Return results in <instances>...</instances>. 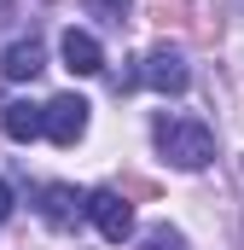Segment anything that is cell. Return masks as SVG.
<instances>
[{
	"label": "cell",
	"instance_id": "cell-3",
	"mask_svg": "<svg viewBox=\"0 0 244 250\" xmlns=\"http://www.w3.org/2000/svg\"><path fill=\"white\" fill-rule=\"evenodd\" d=\"M87 99L81 93H59L53 105H41V134L53 140V146H76L81 134H87Z\"/></svg>",
	"mask_w": 244,
	"mask_h": 250
},
{
	"label": "cell",
	"instance_id": "cell-8",
	"mask_svg": "<svg viewBox=\"0 0 244 250\" xmlns=\"http://www.w3.org/2000/svg\"><path fill=\"white\" fill-rule=\"evenodd\" d=\"M41 64H47L41 41H12V47H6V59H0V70H6L12 82H35V76H41Z\"/></svg>",
	"mask_w": 244,
	"mask_h": 250
},
{
	"label": "cell",
	"instance_id": "cell-4",
	"mask_svg": "<svg viewBox=\"0 0 244 250\" xmlns=\"http://www.w3.org/2000/svg\"><path fill=\"white\" fill-rule=\"evenodd\" d=\"M140 82L145 87H157V93H186V82H192V70L175 47H151L145 53V70H140Z\"/></svg>",
	"mask_w": 244,
	"mask_h": 250
},
{
	"label": "cell",
	"instance_id": "cell-9",
	"mask_svg": "<svg viewBox=\"0 0 244 250\" xmlns=\"http://www.w3.org/2000/svg\"><path fill=\"white\" fill-rule=\"evenodd\" d=\"M87 6H93V12H99L105 23H122V18L134 12V0H87Z\"/></svg>",
	"mask_w": 244,
	"mask_h": 250
},
{
	"label": "cell",
	"instance_id": "cell-1",
	"mask_svg": "<svg viewBox=\"0 0 244 250\" xmlns=\"http://www.w3.org/2000/svg\"><path fill=\"white\" fill-rule=\"evenodd\" d=\"M157 151L175 163V169H203L215 157V134L198 117H157Z\"/></svg>",
	"mask_w": 244,
	"mask_h": 250
},
{
	"label": "cell",
	"instance_id": "cell-5",
	"mask_svg": "<svg viewBox=\"0 0 244 250\" xmlns=\"http://www.w3.org/2000/svg\"><path fill=\"white\" fill-rule=\"evenodd\" d=\"M81 198H87V192L64 187V181L41 187V221H47V227H76V221H81Z\"/></svg>",
	"mask_w": 244,
	"mask_h": 250
},
{
	"label": "cell",
	"instance_id": "cell-6",
	"mask_svg": "<svg viewBox=\"0 0 244 250\" xmlns=\"http://www.w3.org/2000/svg\"><path fill=\"white\" fill-rule=\"evenodd\" d=\"M59 53H64V64H70L76 76H99V70H105V47H99L87 29H64Z\"/></svg>",
	"mask_w": 244,
	"mask_h": 250
},
{
	"label": "cell",
	"instance_id": "cell-7",
	"mask_svg": "<svg viewBox=\"0 0 244 250\" xmlns=\"http://www.w3.org/2000/svg\"><path fill=\"white\" fill-rule=\"evenodd\" d=\"M0 128H6V140H18V146L41 140V105H29V99H12V105L0 111Z\"/></svg>",
	"mask_w": 244,
	"mask_h": 250
},
{
	"label": "cell",
	"instance_id": "cell-2",
	"mask_svg": "<svg viewBox=\"0 0 244 250\" xmlns=\"http://www.w3.org/2000/svg\"><path fill=\"white\" fill-rule=\"evenodd\" d=\"M81 215L99 227V239H111V245H122V239H134V204L122 198V192L111 187H93L87 198H81Z\"/></svg>",
	"mask_w": 244,
	"mask_h": 250
},
{
	"label": "cell",
	"instance_id": "cell-11",
	"mask_svg": "<svg viewBox=\"0 0 244 250\" xmlns=\"http://www.w3.org/2000/svg\"><path fill=\"white\" fill-rule=\"evenodd\" d=\"M6 215H12V187L0 181V221H6Z\"/></svg>",
	"mask_w": 244,
	"mask_h": 250
},
{
	"label": "cell",
	"instance_id": "cell-10",
	"mask_svg": "<svg viewBox=\"0 0 244 250\" xmlns=\"http://www.w3.org/2000/svg\"><path fill=\"white\" fill-rule=\"evenodd\" d=\"M145 250H186V245H181L175 227H151V233H145Z\"/></svg>",
	"mask_w": 244,
	"mask_h": 250
}]
</instances>
